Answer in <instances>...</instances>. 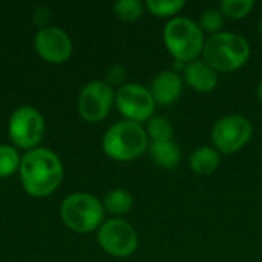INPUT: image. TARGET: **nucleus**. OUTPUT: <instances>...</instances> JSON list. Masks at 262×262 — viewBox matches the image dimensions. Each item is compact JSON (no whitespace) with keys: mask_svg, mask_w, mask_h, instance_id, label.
Wrapping results in <instances>:
<instances>
[{"mask_svg":"<svg viewBox=\"0 0 262 262\" xmlns=\"http://www.w3.org/2000/svg\"><path fill=\"white\" fill-rule=\"evenodd\" d=\"M18 173L25 190L32 196L43 198L60 186L63 180V164L52 150L35 147L21 157Z\"/></svg>","mask_w":262,"mask_h":262,"instance_id":"f257e3e1","label":"nucleus"},{"mask_svg":"<svg viewBox=\"0 0 262 262\" xmlns=\"http://www.w3.org/2000/svg\"><path fill=\"white\" fill-rule=\"evenodd\" d=\"M204 61L218 72H233L243 68L250 58L249 41L235 32L212 34L203 49Z\"/></svg>","mask_w":262,"mask_h":262,"instance_id":"f03ea898","label":"nucleus"},{"mask_svg":"<svg viewBox=\"0 0 262 262\" xmlns=\"http://www.w3.org/2000/svg\"><path fill=\"white\" fill-rule=\"evenodd\" d=\"M104 154L117 161H130L143 155L149 147L146 129L135 121H118L112 124L103 137Z\"/></svg>","mask_w":262,"mask_h":262,"instance_id":"7ed1b4c3","label":"nucleus"},{"mask_svg":"<svg viewBox=\"0 0 262 262\" xmlns=\"http://www.w3.org/2000/svg\"><path fill=\"white\" fill-rule=\"evenodd\" d=\"M163 40L175 61L190 63L204 49V34L200 25L187 17H175L163 29Z\"/></svg>","mask_w":262,"mask_h":262,"instance_id":"20e7f679","label":"nucleus"},{"mask_svg":"<svg viewBox=\"0 0 262 262\" xmlns=\"http://www.w3.org/2000/svg\"><path fill=\"white\" fill-rule=\"evenodd\" d=\"M60 215L69 229L78 233H89L103 224L104 207L97 196L86 192H75L63 200Z\"/></svg>","mask_w":262,"mask_h":262,"instance_id":"39448f33","label":"nucleus"},{"mask_svg":"<svg viewBox=\"0 0 262 262\" xmlns=\"http://www.w3.org/2000/svg\"><path fill=\"white\" fill-rule=\"evenodd\" d=\"M8 134L11 141L21 149H35L45 135L43 115L32 106L17 107L8 123Z\"/></svg>","mask_w":262,"mask_h":262,"instance_id":"423d86ee","label":"nucleus"},{"mask_svg":"<svg viewBox=\"0 0 262 262\" xmlns=\"http://www.w3.org/2000/svg\"><path fill=\"white\" fill-rule=\"evenodd\" d=\"M100 247L117 258H127L138 247V235L135 229L124 220L112 218L104 221L97 233Z\"/></svg>","mask_w":262,"mask_h":262,"instance_id":"0eeeda50","label":"nucleus"},{"mask_svg":"<svg viewBox=\"0 0 262 262\" xmlns=\"http://www.w3.org/2000/svg\"><path fill=\"white\" fill-rule=\"evenodd\" d=\"M253 126L243 115H227L220 118L212 129V141L223 154H235L252 138Z\"/></svg>","mask_w":262,"mask_h":262,"instance_id":"6e6552de","label":"nucleus"},{"mask_svg":"<svg viewBox=\"0 0 262 262\" xmlns=\"http://www.w3.org/2000/svg\"><path fill=\"white\" fill-rule=\"evenodd\" d=\"M115 104L129 121L135 123L149 121L155 109V100L150 91L138 83L120 86L115 94Z\"/></svg>","mask_w":262,"mask_h":262,"instance_id":"1a4fd4ad","label":"nucleus"},{"mask_svg":"<svg viewBox=\"0 0 262 262\" xmlns=\"http://www.w3.org/2000/svg\"><path fill=\"white\" fill-rule=\"evenodd\" d=\"M115 101V94L107 81L92 80L78 95V112L83 120L89 123L101 121L111 111Z\"/></svg>","mask_w":262,"mask_h":262,"instance_id":"9d476101","label":"nucleus"},{"mask_svg":"<svg viewBox=\"0 0 262 262\" xmlns=\"http://www.w3.org/2000/svg\"><path fill=\"white\" fill-rule=\"evenodd\" d=\"M35 51L41 58L49 63H63L72 54V40L57 26H45L41 28L34 38Z\"/></svg>","mask_w":262,"mask_h":262,"instance_id":"9b49d317","label":"nucleus"},{"mask_svg":"<svg viewBox=\"0 0 262 262\" xmlns=\"http://www.w3.org/2000/svg\"><path fill=\"white\" fill-rule=\"evenodd\" d=\"M149 91L155 103L167 106L180 98L183 92V80L175 71H161L154 77Z\"/></svg>","mask_w":262,"mask_h":262,"instance_id":"f8f14e48","label":"nucleus"},{"mask_svg":"<svg viewBox=\"0 0 262 262\" xmlns=\"http://www.w3.org/2000/svg\"><path fill=\"white\" fill-rule=\"evenodd\" d=\"M184 81L196 92H210L216 88V71L204 60H193L186 64L183 71Z\"/></svg>","mask_w":262,"mask_h":262,"instance_id":"ddd939ff","label":"nucleus"},{"mask_svg":"<svg viewBox=\"0 0 262 262\" xmlns=\"http://www.w3.org/2000/svg\"><path fill=\"white\" fill-rule=\"evenodd\" d=\"M152 161L163 169H173L180 160L181 152L177 143L170 141H152L147 147Z\"/></svg>","mask_w":262,"mask_h":262,"instance_id":"4468645a","label":"nucleus"},{"mask_svg":"<svg viewBox=\"0 0 262 262\" xmlns=\"http://www.w3.org/2000/svg\"><path fill=\"white\" fill-rule=\"evenodd\" d=\"M190 169L196 175H210L220 166V154L210 146H203L193 150L189 160Z\"/></svg>","mask_w":262,"mask_h":262,"instance_id":"2eb2a0df","label":"nucleus"},{"mask_svg":"<svg viewBox=\"0 0 262 262\" xmlns=\"http://www.w3.org/2000/svg\"><path fill=\"white\" fill-rule=\"evenodd\" d=\"M134 206L132 195L124 189H114L111 190L103 201V207L114 215H123L127 213Z\"/></svg>","mask_w":262,"mask_h":262,"instance_id":"dca6fc26","label":"nucleus"},{"mask_svg":"<svg viewBox=\"0 0 262 262\" xmlns=\"http://www.w3.org/2000/svg\"><path fill=\"white\" fill-rule=\"evenodd\" d=\"M146 134L152 141H170L173 135V126L164 117H152L147 121Z\"/></svg>","mask_w":262,"mask_h":262,"instance_id":"f3484780","label":"nucleus"},{"mask_svg":"<svg viewBox=\"0 0 262 262\" xmlns=\"http://www.w3.org/2000/svg\"><path fill=\"white\" fill-rule=\"evenodd\" d=\"M20 155L15 147L9 144H0V178L12 175L20 167Z\"/></svg>","mask_w":262,"mask_h":262,"instance_id":"a211bd4d","label":"nucleus"},{"mask_svg":"<svg viewBox=\"0 0 262 262\" xmlns=\"http://www.w3.org/2000/svg\"><path fill=\"white\" fill-rule=\"evenodd\" d=\"M184 0H147V9L157 17H172L184 8Z\"/></svg>","mask_w":262,"mask_h":262,"instance_id":"6ab92c4d","label":"nucleus"},{"mask_svg":"<svg viewBox=\"0 0 262 262\" xmlns=\"http://www.w3.org/2000/svg\"><path fill=\"white\" fill-rule=\"evenodd\" d=\"M253 0H223L220 11L230 18H243L253 9Z\"/></svg>","mask_w":262,"mask_h":262,"instance_id":"aec40b11","label":"nucleus"},{"mask_svg":"<svg viewBox=\"0 0 262 262\" xmlns=\"http://www.w3.org/2000/svg\"><path fill=\"white\" fill-rule=\"evenodd\" d=\"M115 14L126 21H134L143 14V3L140 0H120L114 5Z\"/></svg>","mask_w":262,"mask_h":262,"instance_id":"412c9836","label":"nucleus"},{"mask_svg":"<svg viewBox=\"0 0 262 262\" xmlns=\"http://www.w3.org/2000/svg\"><path fill=\"white\" fill-rule=\"evenodd\" d=\"M200 28L201 29H206L212 34H218L220 29L223 28L224 25V14L220 11V9H215V8H209L206 9L201 17H200Z\"/></svg>","mask_w":262,"mask_h":262,"instance_id":"4be33fe9","label":"nucleus"},{"mask_svg":"<svg viewBox=\"0 0 262 262\" xmlns=\"http://www.w3.org/2000/svg\"><path fill=\"white\" fill-rule=\"evenodd\" d=\"M124 78V69L121 66H112L107 72V80H109V84H114V83H120L121 80Z\"/></svg>","mask_w":262,"mask_h":262,"instance_id":"5701e85b","label":"nucleus"},{"mask_svg":"<svg viewBox=\"0 0 262 262\" xmlns=\"http://www.w3.org/2000/svg\"><path fill=\"white\" fill-rule=\"evenodd\" d=\"M256 94H258V98L262 101V80L259 81V84H258V89H256Z\"/></svg>","mask_w":262,"mask_h":262,"instance_id":"b1692460","label":"nucleus"},{"mask_svg":"<svg viewBox=\"0 0 262 262\" xmlns=\"http://www.w3.org/2000/svg\"><path fill=\"white\" fill-rule=\"evenodd\" d=\"M259 32L262 34V15H261V18H259Z\"/></svg>","mask_w":262,"mask_h":262,"instance_id":"393cba45","label":"nucleus"}]
</instances>
